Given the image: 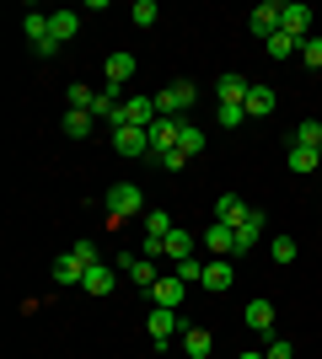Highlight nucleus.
Listing matches in <instances>:
<instances>
[{
    "mask_svg": "<svg viewBox=\"0 0 322 359\" xmlns=\"http://www.w3.org/2000/svg\"><path fill=\"white\" fill-rule=\"evenodd\" d=\"M194 102H199V86H194V81H172L167 91H156V113H161V118H183Z\"/></svg>",
    "mask_w": 322,
    "mask_h": 359,
    "instance_id": "obj_1",
    "label": "nucleus"
},
{
    "mask_svg": "<svg viewBox=\"0 0 322 359\" xmlns=\"http://www.w3.org/2000/svg\"><path fill=\"white\" fill-rule=\"evenodd\" d=\"M107 215H113V220H135V215H145L140 182H113V188H107Z\"/></svg>",
    "mask_w": 322,
    "mask_h": 359,
    "instance_id": "obj_2",
    "label": "nucleus"
},
{
    "mask_svg": "<svg viewBox=\"0 0 322 359\" xmlns=\"http://www.w3.org/2000/svg\"><path fill=\"white\" fill-rule=\"evenodd\" d=\"M156 118H161V113H156V97H123L119 113H113V123H123V129H151ZM113 123H107V129H113Z\"/></svg>",
    "mask_w": 322,
    "mask_h": 359,
    "instance_id": "obj_3",
    "label": "nucleus"
},
{
    "mask_svg": "<svg viewBox=\"0 0 322 359\" xmlns=\"http://www.w3.org/2000/svg\"><path fill=\"white\" fill-rule=\"evenodd\" d=\"M199 241H204V252H210V257H236V252H242V236H236V225H220V220H215Z\"/></svg>",
    "mask_w": 322,
    "mask_h": 359,
    "instance_id": "obj_4",
    "label": "nucleus"
},
{
    "mask_svg": "<svg viewBox=\"0 0 322 359\" xmlns=\"http://www.w3.org/2000/svg\"><path fill=\"white\" fill-rule=\"evenodd\" d=\"M107 135H113V150H119V156H151V129H123V123H113Z\"/></svg>",
    "mask_w": 322,
    "mask_h": 359,
    "instance_id": "obj_5",
    "label": "nucleus"
},
{
    "mask_svg": "<svg viewBox=\"0 0 322 359\" xmlns=\"http://www.w3.org/2000/svg\"><path fill=\"white\" fill-rule=\"evenodd\" d=\"M204 290H210V295H226L231 285H236V269H231V257H210V263H204V279H199Z\"/></svg>",
    "mask_w": 322,
    "mask_h": 359,
    "instance_id": "obj_6",
    "label": "nucleus"
},
{
    "mask_svg": "<svg viewBox=\"0 0 322 359\" xmlns=\"http://www.w3.org/2000/svg\"><path fill=\"white\" fill-rule=\"evenodd\" d=\"M145 332H151L156 348L172 344V332H177V311H167V306H151V316H145Z\"/></svg>",
    "mask_w": 322,
    "mask_h": 359,
    "instance_id": "obj_7",
    "label": "nucleus"
},
{
    "mask_svg": "<svg viewBox=\"0 0 322 359\" xmlns=\"http://www.w3.org/2000/svg\"><path fill=\"white\" fill-rule=\"evenodd\" d=\"M177 135H183V118H156V123H151V156L177 150Z\"/></svg>",
    "mask_w": 322,
    "mask_h": 359,
    "instance_id": "obj_8",
    "label": "nucleus"
},
{
    "mask_svg": "<svg viewBox=\"0 0 322 359\" xmlns=\"http://www.w3.org/2000/svg\"><path fill=\"white\" fill-rule=\"evenodd\" d=\"M311 6H301V0H290V6H285V22H279V32H290V38H295V43H307V38H311Z\"/></svg>",
    "mask_w": 322,
    "mask_h": 359,
    "instance_id": "obj_9",
    "label": "nucleus"
},
{
    "mask_svg": "<svg viewBox=\"0 0 322 359\" xmlns=\"http://www.w3.org/2000/svg\"><path fill=\"white\" fill-rule=\"evenodd\" d=\"M279 22H285V6H279V0H263L258 11H253V32H258L263 43H269V38L279 32Z\"/></svg>",
    "mask_w": 322,
    "mask_h": 359,
    "instance_id": "obj_10",
    "label": "nucleus"
},
{
    "mask_svg": "<svg viewBox=\"0 0 322 359\" xmlns=\"http://www.w3.org/2000/svg\"><path fill=\"white\" fill-rule=\"evenodd\" d=\"M151 306L177 311V306H183V279H177V273H161V279H156V290H151Z\"/></svg>",
    "mask_w": 322,
    "mask_h": 359,
    "instance_id": "obj_11",
    "label": "nucleus"
},
{
    "mask_svg": "<svg viewBox=\"0 0 322 359\" xmlns=\"http://www.w3.org/2000/svg\"><path fill=\"white\" fill-rule=\"evenodd\" d=\"M102 70H107V86H123V81H135L140 60H135V54H123V48H119V54H107V60H102Z\"/></svg>",
    "mask_w": 322,
    "mask_h": 359,
    "instance_id": "obj_12",
    "label": "nucleus"
},
{
    "mask_svg": "<svg viewBox=\"0 0 322 359\" xmlns=\"http://www.w3.org/2000/svg\"><path fill=\"white\" fill-rule=\"evenodd\" d=\"M247 210H253V204H242L236 194H220V198H215V220H220V225H242Z\"/></svg>",
    "mask_w": 322,
    "mask_h": 359,
    "instance_id": "obj_13",
    "label": "nucleus"
},
{
    "mask_svg": "<svg viewBox=\"0 0 322 359\" xmlns=\"http://www.w3.org/2000/svg\"><path fill=\"white\" fill-rule=\"evenodd\" d=\"M113 285H119V273H107V263H97V269H86V279H81V290L86 295H113Z\"/></svg>",
    "mask_w": 322,
    "mask_h": 359,
    "instance_id": "obj_14",
    "label": "nucleus"
},
{
    "mask_svg": "<svg viewBox=\"0 0 322 359\" xmlns=\"http://www.w3.org/2000/svg\"><path fill=\"white\" fill-rule=\"evenodd\" d=\"M247 91H253V81H242L236 70H226L220 86H215V97H220V102H247Z\"/></svg>",
    "mask_w": 322,
    "mask_h": 359,
    "instance_id": "obj_15",
    "label": "nucleus"
},
{
    "mask_svg": "<svg viewBox=\"0 0 322 359\" xmlns=\"http://www.w3.org/2000/svg\"><path fill=\"white\" fill-rule=\"evenodd\" d=\"M81 279H86V269H81L76 252H60V257H54V285H81Z\"/></svg>",
    "mask_w": 322,
    "mask_h": 359,
    "instance_id": "obj_16",
    "label": "nucleus"
},
{
    "mask_svg": "<svg viewBox=\"0 0 322 359\" xmlns=\"http://www.w3.org/2000/svg\"><path fill=\"white\" fill-rule=\"evenodd\" d=\"M285 166L307 177V172H317V166H322V150H311V145H290V156H285Z\"/></svg>",
    "mask_w": 322,
    "mask_h": 359,
    "instance_id": "obj_17",
    "label": "nucleus"
},
{
    "mask_svg": "<svg viewBox=\"0 0 322 359\" xmlns=\"http://www.w3.org/2000/svg\"><path fill=\"white\" fill-rule=\"evenodd\" d=\"M242 322H247L253 332H269V327H274V306H269V300H247Z\"/></svg>",
    "mask_w": 322,
    "mask_h": 359,
    "instance_id": "obj_18",
    "label": "nucleus"
},
{
    "mask_svg": "<svg viewBox=\"0 0 322 359\" xmlns=\"http://www.w3.org/2000/svg\"><path fill=\"white\" fill-rule=\"evenodd\" d=\"M210 348H215V338L204 327H183V354L188 359H210Z\"/></svg>",
    "mask_w": 322,
    "mask_h": 359,
    "instance_id": "obj_19",
    "label": "nucleus"
},
{
    "mask_svg": "<svg viewBox=\"0 0 322 359\" xmlns=\"http://www.w3.org/2000/svg\"><path fill=\"white\" fill-rule=\"evenodd\" d=\"M48 27H54V43H70V38L81 32V11H54Z\"/></svg>",
    "mask_w": 322,
    "mask_h": 359,
    "instance_id": "obj_20",
    "label": "nucleus"
},
{
    "mask_svg": "<svg viewBox=\"0 0 322 359\" xmlns=\"http://www.w3.org/2000/svg\"><path fill=\"white\" fill-rule=\"evenodd\" d=\"M22 32H27V43H32V48L54 38V27H48V16H43V11H27V16H22Z\"/></svg>",
    "mask_w": 322,
    "mask_h": 359,
    "instance_id": "obj_21",
    "label": "nucleus"
},
{
    "mask_svg": "<svg viewBox=\"0 0 322 359\" xmlns=\"http://www.w3.org/2000/svg\"><path fill=\"white\" fill-rule=\"evenodd\" d=\"M242 107H247V118H269V113H274V91H269V86H253Z\"/></svg>",
    "mask_w": 322,
    "mask_h": 359,
    "instance_id": "obj_22",
    "label": "nucleus"
},
{
    "mask_svg": "<svg viewBox=\"0 0 322 359\" xmlns=\"http://www.w3.org/2000/svg\"><path fill=\"white\" fill-rule=\"evenodd\" d=\"M65 102L76 107V113H92V118H97V102H102V91H92V86H70V91H65Z\"/></svg>",
    "mask_w": 322,
    "mask_h": 359,
    "instance_id": "obj_23",
    "label": "nucleus"
},
{
    "mask_svg": "<svg viewBox=\"0 0 322 359\" xmlns=\"http://www.w3.org/2000/svg\"><path fill=\"white\" fill-rule=\"evenodd\" d=\"M194 247H199V236H194V231H172V236H167V257H172V263L194 257Z\"/></svg>",
    "mask_w": 322,
    "mask_h": 359,
    "instance_id": "obj_24",
    "label": "nucleus"
},
{
    "mask_svg": "<svg viewBox=\"0 0 322 359\" xmlns=\"http://www.w3.org/2000/svg\"><path fill=\"white\" fill-rule=\"evenodd\" d=\"M123 273H129V279H135L140 290H156V279H161V273H156V263H151V257H135V263H129V269H123Z\"/></svg>",
    "mask_w": 322,
    "mask_h": 359,
    "instance_id": "obj_25",
    "label": "nucleus"
},
{
    "mask_svg": "<svg viewBox=\"0 0 322 359\" xmlns=\"http://www.w3.org/2000/svg\"><path fill=\"white\" fill-rule=\"evenodd\" d=\"M177 150H183L188 161H194V156L204 150V129H199V123H188V118H183V135H177Z\"/></svg>",
    "mask_w": 322,
    "mask_h": 359,
    "instance_id": "obj_26",
    "label": "nucleus"
},
{
    "mask_svg": "<svg viewBox=\"0 0 322 359\" xmlns=\"http://www.w3.org/2000/svg\"><path fill=\"white\" fill-rule=\"evenodd\" d=\"M263 225H269V220H263V210H247V220L236 225V236H242V252H247V247H253V241L263 236Z\"/></svg>",
    "mask_w": 322,
    "mask_h": 359,
    "instance_id": "obj_27",
    "label": "nucleus"
},
{
    "mask_svg": "<svg viewBox=\"0 0 322 359\" xmlns=\"http://www.w3.org/2000/svg\"><path fill=\"white\" fill-rule=\"evenodd\" d=\"M295 252H301V247H295V236H274V241H269V257H274L279 269H290Z\"/></svg>",
    "mask_w": 322,
    "mask_h": 359,
    "instance_id": "obj_28",
    "label": "nucleus"
},
{
    "mask_svg": "<svg viewBox=\"0 0 322 359\" xmlns=\"http://www.w3.org/2000/svg\"><path fill=\"white\" fill-rule=\"evenodd\" d=\"M177 225H172L167 210H145V236H172Z\"/></svg>",
    "mask_w": 322,
    "mask_h": 359,
    "instance_id": "obj_29",
    "label": "nucleus"
},
{
    "mask_svg": "<svg viewBox=\"0 0 322 359\" xmlns=\"http://www.w3.org/2000/svg\"><path fill=\"white\" fill-rule=\"evenodd\" d=\"M65 135L86 140V135H92V113H76V107H70V113H65Z\"/></svg>",
    "mask_w": 322,
    "mask_h": 359,
    "instance_id": "obj_30",
    "label": "nucleus"
},
{
    "mask_svg": "<svg viewBox=\"0 0 322 359\" xmlns=\"http://www.w3.org/2000/svg\"><path fill=\"white\" fill-rule=\"evenodd\" d=\"M135 27H156V22H161V6H156V0H135Z\"/></svg>",
    "mask_w": 322,
    "mask_h": 359,
    "instance_id": "obj_31",
    "label": "nucleus"
},
{
    "mask_svg": "<svg viewBox=\"0 0 322 359\" xmlns=\"http://www.w3.org/2000/svg\"><path fill=\"white\" fill-rule=\"evenodd\" d=\"M295 145L322 150V118H307V123H301V129H295Z\"/></svg>",
    "mask_w": 322,
    "mask_h": 359,
    "instance_id": "obj_32",
    "label": "nucleus"
},
{
    "mask_svg": "<svg viewBox=\"0 0 322 359\" xmlns=\"http://www.w3.org/2000/svg\"><path fill=\"white\" fill-rule=\"evenodd\" d=\"M269 54H274V60H290V54H301V43H295L290 32H274V38H269Z\"/></svg>",
    "mask_w": 322,
    "mask_h": 359,
    "instance_id": "obj_33",
    "label": "nucleus"
},
{
    "mask_svg": "<svg viewBox=\"0 0 322 359\" xmlns=\"http://www.w3.org/2000/svg\"><path fill=\"white\" fill-rule=\"evenodd\" d=\"M247 123V107L242 102H220V129H242Z\"/></svg>",
    "mask_w": 322,
    "mask_h": 359,
    "instance_id": "obj_34",
    "label": "nucleus"
},
{
    "mask_svg": "<svg viewBox=\"0 0 322 359\" xmlns=\"http://www.w3.org/2000/svg\"><path fill=\"white\" fill-rule=\"evenodd\" d=\"M301 65H311V70H322V32H311L307 43H301Z\"/></svg>",
    "mask_w": 322,
    "mask_h": 359,
    "instance_id": "obj_35",
    "label": "nucleus"
},
{
    "mask_svg": "<svg viewBox=\"0 0 322 359\" xmlns=\"http://www.w3.org/2000/svg\"><path fill=\"white\" fill-rule=\"evenodd\" d=\"M70 252L81 257V269H97V263H102V257H97V241H76Z\"/></svg>",
    "mask_w": 322,
    "mask_h": 359,
    "instance_id": "obj_36",
    "label": "nucleus"
},
{
    "mask_svg": "<svg viewBox=\"0 0 322 359\" xmlns=\"http://www.w3.org/2000/svg\"><path fill=\"white\" fill-rule=\"evenodd\" d=\"M156 166H161V172H183L188 156H183V150H167V156H156Z\"/></svg>",
    "mask_w": 322,
    "mask_h": 359,
    "instance_id": "obj_37",
    "label": "nucleus"
},
{
    "mask_svg": "<svg viewBox=\"0 0 322 359\" xmlns=\"http://www.w3.org/2000/svg\"><path fill=\"white\" fill-rule=\"evenodd\" d=\"M177 279H183V285L188 279H204V263L199 257H183V263H177Z\"/></svg>",
    "mask_w": 322,
    "mask_h": 359,
    "instance_id": "obj_38",
    "label": "nucleus"
},
{
    "mask_svg": "<svg viewBox=\"0 0 322 359\" xmlns=\"http://www.w3.org/2000/svg\"><path fill=\"white\" fill-rule=\"evenodd\" d=\"M269 359H295V348L285 344V338H274V344H269Z\"/></svg>",
    "mask_w": 322,
    "mask_h": 359,
    "instance_id": "obj_39",
    "label": "nucleus"
},
{
    "mask_svg": "<svg viewBox=\"0 0 322 359\" xmlns=\"http://www.w3.org/2000/svg\"><path fill=\"white\" fill-rule=\"evenodd\" d=\"M236 359H269V354H263V348H247V354H236Z\"/></svg>",
    "mask_w": 322,
    "mask_h": 359,
    "instance_id": "obj_40",
    "label": "nucleus"
}]
</instances>
